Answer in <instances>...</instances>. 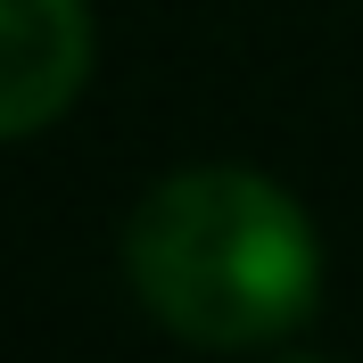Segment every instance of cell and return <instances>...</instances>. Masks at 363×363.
I'll return each instance as SVG.
<instances>
[{"instance_id":"cell-1","label":"cell","mask_w":363,"mask_h":363,"mask_svg":"<svg viewBox=\"0 0 363 363\" xmlns=\"http://www.w3.org/2000/svg\"><path fill=\"white\" fill-rule=\"evenodd\" d=\"M124 281L182 347L248 355L322 306V231L256 165H182L124 223Z\"/></svg>"},{"instance_id":"cell-3","label":"cell","mask_w":363,"mask_h":363,"mask_svg":"<svg viewBox=\"0 0 363 363\" xmlns=\"http://www.w3.org/2000/svg\"><path fill=\"white\" fill-rule=\"evenodd\" d=\"M281 363H330V355H314V347H289V355H281Z\"/></svg>"},{"instance_id":"cell-2","label":"cell","mask_w":363,"mask_h":363,"mask_svg":"<svg viewBox=\"0 0 363 363\" xmlns=\"http://www.w3.org/2000/svg\"><path fill=\"white\" fill-rule=\"evenodd\" d=\"M99 33L83 0H0V140H33L83 99Z\"/></svg>"}]
</instances>
